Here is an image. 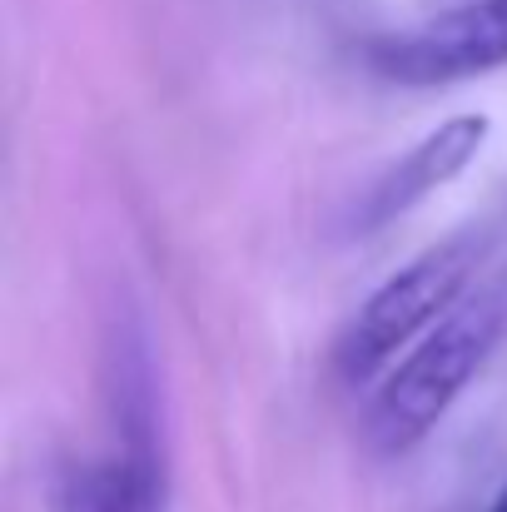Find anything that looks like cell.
Segmentation results:
<instances>
[{"label":"cell","instance_id":"cell-5","mask_svg":"<svg viewBox=\"0 0 507 512\" xmlns=\"http://www.w3.org/2000/svg\"><path fill=\"white\" fill-rule=\"evenodd\" d=\"M70 512H160V463H140L115 448L75 478Z\"/></svg>","mask_w":507,"mask_h":512},{"label":"cell","instance_id":"cell-6","mask_svg":"<svg viewBox=\"0 0 507 512\" xmlns=\"http://www.w3.org/2000/svg\"><path fill=\"white\" fill-rule=\"evenodd\" d=\"M493 512H507V488L498 493V503H493Z\"/></svg>","mask_w":507,"mask_h":512},{"label":"cell","instance_id":"cell-1","mask_svg":"<svg viewBox=\"0 0 507 512\" xmlns=\"http://www.w3.org/2000/svg\"><path fill=\"white\" fill-rule=\"evenodd\" d=\"M503 319L507 309L503 299H493V294L458 304L383 378V388H378V398L368 408V438L383 453H403L418 438H428V428H438V418L458 403L468 378L493 353V343L503 334Z\"/></svg>","mask_w":507,"mask_h":512},{"label":"cell","instance_id":"cell-4","mask_svg":"<svg viewBox=\"0 0 507 512\" xmlns=\"http://www.w3.org/2000/svg\"><path fill=\"white\" fill-rule=\"evenodd\" d=\"M488 130H493V125H488L483 115H458V120L428 130V135H423V140H418L393 170L368 189L358 224H363V229H383L388 219L408 214V209L423 204L433 189H443L448 179H458V174L483 155Z\"/></svg>","mask_w":507,"mask_h":512},{"label":"cell","instance_id":"cell-2","mask_svg":"<svg viewBox=\"0 0 507 512\" xmlns=\"http://www.w3.org/2000/svg\"><path fill=\"white\" fill-rule=\"evenodd\" d=\"M473 264H478V234H453V239L423 249L413 264H403L353 314L348 334L338 343V368L358 383V378L378 373L398 348H408L428 324H443L453 314L458 294L468 289Z\"/></svg>","mask_w":507,"mask_h":512},{"label":"cell","instance_id":"cell-3","mask_svg":"<svg viewBox=\"0 0 507 512\" xmlns=\"http://www.w3.org/2000/svg\"><path fill=\"white\" fill-rule=\"evenodd\" d=\"M373 70L398 85H453L507 65V0H468L373 50Z\"/></svg>","mask_w":507,"mask_h":512}]
</instances>
